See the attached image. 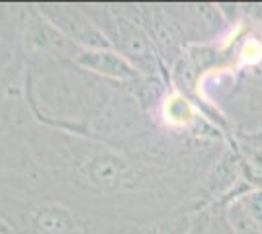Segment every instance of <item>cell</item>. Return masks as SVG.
I'll list each match as a JSON object with an SVG mask.
<instances>
[{
  "label": "cell",
  "mask_w": 262,
  "mask_h": 234,
  "mask_svg": "<svg viewBox=\"0 0 262 234\" xmlns=\"http://www.w3.org/2000/svg\"><path fill=\"white\" fill-rule=\"evenodd\" d=\"M125 170H127L125 162L120 160L118 156L100 154L90 158L82 166V176L94 188L114 190V188L121 186V181L125 178Z\"/></svg>",
  "instance_id": "7a4b0ae2"
},
{
  "label": "cell",
  "mask_w": 262,
  "mask_h": 234,
  "mask_svg": "<svg viewBox=\"0 0 262 234\" xmlns=\"http://www.w3.org/2000/svg\"><path fill=\"white\" fill-rule=\"evenodd\" d=\"M262 57V47L258 41H247L245 47H243V51H241V59H243V63H256L258 59Z\"/></svg>",
  "instance_id": "8992f818"
},
{
  "label": "cell",
  "mask_w": 262,
  "mask_h": 234,
  "mask_svg": "<svg viewBox=\"0 0 262 234\" xmlns=\"http://www.w3.org/2000/svg\"><path fill=\"white\" fill-rule=\"evenodd\" d=\"M188 234H206V226L202 223H196L190 230H188Z\"/></svg>",
  "instance_id": "52a82bcc"
},
{
  "label": "cell",
  "mask_w": 262,
  "mask_h": 234,
  "mask_svg": "<svg viewBox=\"0 0 262 234\" xmlns=\"http://www.w3.org/2000/svg\"><path fill=\"white\" fill-rule=\"evenodd\" d=\"M163 115L164 119L174 125V127H184V125H190L196 117V110L192 106V101L184 98V94L180 92H174L172 96H168L164 100L163 106Z\"/></svg>",
  "instance_id": "5b68a950"
},
{
  "label": "cell",
  "mask_w": 262,
  "mask_h": 234,
  "mask_svg": "<svg viewBox=\"0 0 262 234\" xmlns=\"http://www.w3.org/2000/svg\"><path fill=\"white\" fill-rule=\"evenodd\" d=\"M78 63L104 76L120 78V80H129L137 76V68L131 65L129 59L114 51H106V49L84 51L78 55Z\"/></svg>",
  "instance_id": "6da1fadb"
},
{
  "label": "cell",
  "mask_w": 262,
  "mask_h": 234,
  "mask_svg": "<svg viewBox=\"0 0 262 234\" xmlns=\"http://www.w3.org/2000/svg\"><path fill=\"white\" fill-rule=\"evenodd\" d=\"M121 47H123L125 59L127 57L135 59L139 67L153 63V45H151V41L147 39V35L143 34L139 28H135L127 22H121Z\"/></svg>",
  "instance_id": "3957f363"
},
{
  "label": "cell",
  "mask_w": 262,
  "mask_h": 234,
  "mask_svg": "<svg viewBox=\"0 0 262 234\" xmlns=\"http://www.w3.org/2000/svg\"><path fill=\"white\" fill-rule=\"evenodd\" d=\"M10 232V228H8V224L4 223L2 219H0V234H8Z\"/></svg>",
  "instance_id": "ba28073f"
},
{
  "label": "cell",
  "mask_w": 262,
  "mask_h": 234,
  "mask_svg": "<svg viewBox=\"0 0 262 234\" xmlns=\"http://www.w3.org/2000/svg\"><path fill=\"white\" fill-rule=\"evenodd\" d=\"M33 226L41 234H69L75 228V221L61 207H45L33 215Z\"/></svg>",
  "instance_id": "277c9868"
}]
</instances>
